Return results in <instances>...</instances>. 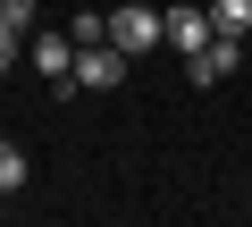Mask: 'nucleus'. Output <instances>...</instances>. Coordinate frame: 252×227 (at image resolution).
<instances>
[{
    "label": "nucleus",
    "mask_w": 252,
    "mask_h": 227,
    "mask_svg": "<svg viewBox=\"0 0 252 227\" xmlns=\"http://www.w3.org/2000/svg\"><path fill=\"white\" fill-rule=\"evenodd\" d=\"M17 42H26L17 26H0V76H9V67H17Z\"/></svg>",
    "instance_id": "nucleus-9"
},
{
    "label": "nucleus",
    "mask_w": 252,
    "mask_h": 227,
    "mask_svg": "<svg viewBox=\"0 0 252 227\" xmlns=\"http://www.w3.org/2000/svg\"><path fill=\"white\" fill-rule=\"evenodd\" d=\"M160 42H177V51L193 59V51L210 42V9H168V17H160Z\"/></svg>",
    "instance_id": "nucleus-5"
},
{
    "label": "nucleus",
    "mask_w": 252,
    "mask_h": 227,
    "mask_svg": "<svg viewBox=\"0 0 252 227\" xmlns=\"http://www.w3.org/2000/svg\"><path fill=\"white\" fill-rule=\"evenodd\" d=\"M118 76H126V51L118 42H76V84L84 93H109Z\"/></svg>",
    "instance_id": "nucleus-1"
},
{
    "label": "nucleus",
    "mask_w": 252,
    "mask_h": 227,
    "mask_svg": "<svg viewBox=\"0 0 252 227\" xmlns=\"http://www.w3.org/2000/svg\"><path fill=\"white\" fill-rule=\"evenodd\" d=\"M26 59L59 84V76H76V34H26Z\"/></svg>",
    "instance_id": "nucleus-3"
},
{
    "label": "nucleus",
    "mask_w": 252,
    "mask_h": 227,
    "mask_svg": "<svg viewBox=\"0 0 252 227\" xmlns=\"http://www.w3.org/2000/svg\"><path fill=\"white\" fill-rule=\"evenodd\" d=\"M17 185H26V143L0 135V194H17Z\"/></svg>",
    "instance_id": "nucleus-7"
},
{
    "label": "nucleus",
    "mask_w": 252,
    "mask_h": 227,
    "mask_svg": "<svg viewBox=\"0 0 252 227\" xmlns=\"http://www.w3.org/2000/svg\"><path fill=\"white\" fill-rule=\"evenodd\" d=\"M210 34H252V0H210Z\"/></svg>",
    "instance_id": "nucleus-6"
},
{
    "label": "nucleus",
    "mask_w": 252,
    "mask_h": 227,
    "mask_svg": "<svg viewBox=\"0 0 252 227\" xmlns=\"http://www.w3.org/2000/svg\"><path fill=\"white\" fill-rule=\"evenodd\" d=\"M109 42H118L126 59H143V51L160 42V17H152V9H135V0H118V17H109Z\"/></svg>",
    "instance_id": "nucleus-2"
},
{
    "label": "nucleus",
    "mask_w": 252,
    "mask_h": 227,
    "mask_svg": "<svg viewBox=\"0 0 252 227\" xmlns=\"http://www.w3.org/2000/svg\"><path fill=\"white\" fill-rule=\"evenodd\" d=\"M0 26H17V34H34V0H0Z\"/></svg>",
    "instance_id": "nucleus-8"
},
{
    "label": "nucleus",
    "mask_w": 252,
    "mask_h": 227,
    "mask_svg": "<svg viewBox=\"0 0 252 227\" xmlns=\"http://www.w3.org/2000/svg\"><path fill=\"white\" fill-rule=\"evenodd\" d=\"M235 51H244V34H210V42L185 59V76H193V84H219V76L235 67Z\"/></svg>",
    "instance_id": "nucleus-4"
}]
</instances>
